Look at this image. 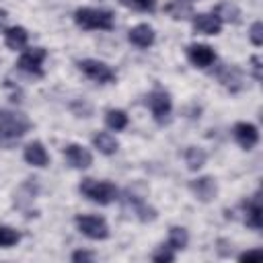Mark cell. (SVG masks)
Listing matches in <instances>:
<instances>
[{
  "label": "cell",
  "mask_w": 263,
  "mask_h": 263,
  "mask_svg": "<svg viewBox=\"0 0 263 263\" xmlns=\"http://www.w3.org/2000/svg\"><path fill=\"white\" fill-rule=\"evenodd\" d=\"M216 78L230 92H238L242 88V70L238 66H234V64H222V66H218L216 68Z\"/></svg>",
  "instance_id": "ba28073f"
},
{
  "label": "cell",
  "mask_w": 263,
  "mask_h": 263,
  "mask_svg": "<svg viewBox=\"0 0 263 263\" xmlns=\"http://www.w3.org/2000/svg\"><path fill=\"white\" fill-rule=\"evenodd\" d=\"M31 127V121L25 113L0 109V146H12L21 140Z\"/></svg>",
  "instance_id": "6da1fadb"
},
{
  "label": "cell",
  "mask_w": 263,
  "mask_h": 263,
  "mask_svg": "<svg viewBox=\"0 0 263 263\" xmlns=\"http://www.w3.org/2000/svg\"><path fill=\"white\" fill-rule=\"evenodd\" d=\"M64 156H66V162L74 168H88L92 164V154L80 144H68L64 148Z\"/></svg>",
  "instance_id": "4fadbf2b"
},
{
  "label": "cell",
  "mask_w": 263,
  "mask_h": 263,
  "mask_svg": "<svg viewBox=\"0 0 263 263\" xmlns=\"http://www.w3.org/2000/svg\"><path fill=\"white\" fill-rule=\"evenodd\" d=\"M146 105L150 107L152 111V117L156 123H166L171 119V111H173V103H171V97L166 90L162 88H154L148 97H146Z\"/></svg>",
  "instance_id": "277c9868"
},
{
  "label": "cell",
  "mask_w": 263,
  "mask_h": 263,
  "mask_svg": "<svg viewBox=\"0 0 263 263\" xmlns=\"http://www.w3.org/2000/svg\"><path fill=\"white\" fill-rule=\"evenodd\" d=\"M74 23L84 31H111L115 25V16L105 8H78L74 12Z\"/></svg>",
  "instance_id": "7a4b0ae2"
},
{
  "label": "cell",
  "mask_w": 263,
  "mask_h": 263,
  "mask_svg": "<svg viewBox=\"0 0 263 263\" xmlns=\"http://www.w3.org/2000/svg\"><path fill=\"white\" fill-rule=\"evenodd\" d=\"M187 242H189V234H187V230L183 228V226H171V230H168V247L173 249V251H183L185 247H187Z\"/></svg>",
  "instance_id": "7402d4cb"
},
{
  "label": "cell",
  "mask_w": 263,
  "mask_h": 263,
  "mask_svg": "<svg viewBox=\"0 0 263 263\" xmlns=\"http://www.w3.org/2000/svg\"><path fill=\"white\" fill-rule=\"evenodd\" d=\"M205 158H208V154H205L201 148H197V146H187V150H185V164H187L189 171L201 168V166L205 164Z\"/></svg>",
  "instance_id": "44dd1931"
},
{
  "label": "cell",
  "mask_w": 263,
  "mask_h": 263,
  "mask_svg": "<svg viewBox=\"0 0 263 263\" xmlns=\"http://www.w3.org/2000/svg\"><path fill=\"white\" fill-rule=\"evenodd\" d=\"M212 12H214L222 23H238V16H240L238 6H236V4H232V2H228V0L220 2Z\"/></svg>",
  "instance_id": "ffe728a7"
},
{
  "label": "cell",
  "mask_w": 263,
  "mask_h": 263,
  "mask_svg": "<svg viewBox=\"0 0 263 263\" xmlns=\"http://www.w3.org/2000/svg\"><path fill=\"white\" fill-rule=\"evenodd\" d=\"M125 203L132 208V212L136 214V218L140 220V222H150V220H154L156 218V210L154 208H150L142 197H136V195H125Z\"/></svg>",
  "instance_id": "e0dca14e"
},
{
  "label": "cell",
  "mask_w": 263,
  "mask_h": 263,
  "mask_svg": "<svg viewBox=\"0 0 263 263\" xmlns=\"http://www.w3.org/2000/svg\"><path fill=\"white\" fill-rule=\"evenodd\" d=\"M105 123L107 127L115 129V132H121L127 127V113L121 111V109H109L107 115H105Z\"/></svg>",
  "instance_id": "603a6c76"
},
{
  "label": "cell",
  "mask_w": 263,
  "mask_h": 263,
  "mask_svg": "<svg viewBox=\"0 0 263 263\" xmlns=\"http://www.w3.org/2000/svg\"><path fill=\"white\" fill-rule=\"evenodd\" d=\"M164 10L173 16V18H189V16H193V12H191V4L189 2H183V0H171L166 6H164Z\"/></svg>",
  "instance_id": "cb8c5ba5"
},
{
  "label": "cell",
  "mask_w": 263,
  "mask_h": 263,
  "mask_svg": "<svg viewBox=\"0 0 263 263\" xmlns=\"http://www.w3.org/2000/svg\"><path fill=\"white\" fill-rule=\"evenodd\" d=\"M6 18H8V12L4 8H0V29L6 25Z\"/></svg>",
  "instance_id": "1f68e13d"
},
{
  "label": "cell",
  "mask_w": 263,
  "mask_h": 263,
  "mask_svg": "<svg viewBox=\"0 0 263 263\" xmlns=\"http://www.w3.org/2000/svg\"><path fill=\"white\" fill-rule=\"evenodd\" d=\"M232 132H234V140L238 142V146L242 150H253L257 146V142H259V132H257V127L253 123L238 121Z\"/></svg>",
  "instance_id": "8fae6325"
},
{
  "label": "cell",
  "mask_w": 263,
  "mask_h": 263,
  "mask_svg": "<svg viewBox=\"0 0 263 263\" xmlns=\"http://www.w3.org/2000/svg\"><path fill=\"white\" fill-rule=\"evenodd\" d=\"M251 64H253V78L257 80V82H261V60H259V55H253L251 58Z\"/></svg>",
  "instance_id": "4dcf8cb0"
},
{
  "label": "cell",
  "mask_w": 263,
  "mask_h": 263,
  "mask_svg": "<svg viewBox=\"0 0 263 263\" xmlns=\"http://www.w3.org/2000/svg\"><path fill=\"white\" fill-rule=\"evenodd\" d=\"M189 189H191V193H193L199 201H203V203L214 201L216 195H218V183H216V179L210 177V175H203V177L193 179V181L189 183Z\"/></svg>",
  "instance_id": "9c48e42d"
},
{
  "label": "cell",
  "mask_w": 263,
  "mask_h": 263,
  "mask_svg": "<svg viewBox=\"0 0 263 263\" xmlns=\"http://www.w3.org/2000/svg\"><path fill=\"white\" fill-rule=\"evenodd\" d=\"M242 210H245V224L259 230L263 228V205H261V197L259 193L255 197H251L249 201L242 203Z\"/></svg>",
  "instance_id": "5bb4252c"
},
{
  "label": "cell",
  "mask_w": 263,
  "mask_h": 263,
  "mask_svg": "<svg viewBox=\"0 0 263 263\" xmlns=\"http://www.w3.org/2000/svg\"><path fill=\"white\" fill-rule=\"evenodd\" d=\"M127 39L136 47H150L154 43V29L150 25H146V23H140V25H136V27L129 29Z\"/></svg>",
  "instance_id": "9a60e30c"
},
{
  "label": "cell",
  "mask_w": 263,
  "mask_h": 263,
  "mask_svg": "<svg viewBox=\"0 0 263 263\" xmlns=\"http://www.w3.org/2000/svg\"><path fill=\"white\" fill-rule=\"evenodd\" d=\"M123 6L136 8V10H154L156 0H119Z\"/></svg>",
  "instance_id": "4316f807"
},
{
  "label": "cell",
  "mask_w": 263,
  "mask_h": 263,
  "mask_svg": "<svg viewBox=\"0 0 263 263\" xmlns=\"http://www.w3.org/2000/svg\"><path fill=\"white\" fill-rule=\"evenodd\" d=\"M45 58H47V51L43 47H33V49H27L18 58L16 66H18V70H23V72H27L31 76H43V68L41 66H43Z\"/></svg>",
  "instance_id": "52a82bcc"
},
{
  "label": "cell",
  "mask_w": 263,
  "mask_h": 263,
  "mask_svg": "<svg viewBox=\"0 0 263 263\" xmlns=\"http://www.w3.org/2000/svg\"><path fill=\"white\" fill-rule=\"evenodd\" d=\"M183 2H189V4H191V2H195V0H183Z\"/></svg>",
  "instance_id": "d6a6232c"
},
{
  "label": "cell",
  "mask_w": 263,
  "mask_h": 263,
  "mask_svg": "<svg viewBox=\"0 0 263 263\" xmlns=\"http://www.w3.org/2000/svg\"><path fill=\"white\" fill-rule=\"evenodd\" d=\"M18 240H21V234H18L14 228L0 226V247L8 249V247H14Z\"/></svg>",
  "instance_id": "d4e9b609"
},
{
  "label": "cell",
  "mask_w": 263,
  "mask_h": 263,
  "mask_svg": "<svg viewBox=\"0 0 263 263\" xmlns=\"http://www.w3.org/2000/svg\"><path fill=\"white\" fill-rule=\"evenodd\" d=\"M4 41H6V47L10 49H25L27 47V41H29V33L25 27H8L6 33H4Z\"/></svg>",
  "instance_id": "ac0fdd59"
},
{
  "label": "cell",
  "mask_w": 263,
  "mask_h": 263,
  "mask_svg": "<svg viewBox=\"0 0 263 263\" xmlns=\"http://www.w3.org/2000/svg\"><path fill=\"white\" fill-rule=\"evenodd\" d=\"M92 146H95L101 154L111 156V154H115V152H117L119 142H117V140H115V136H111L109 132H99V134H95V136H92Z\"/></svg>",
  "instance_id": "d6986e66"
},
{
  "label": "cell",
  "mask_w": 263,
  "mask_h": 263,
  "mask_svg": "<svg viewBox=\"0 0 263 263\" xmlns=\"http://www.w3.org/2000/svg\"><path fill=\"white\" fill-rule=\"evenodd\" d=\"M78 68H80V72L84 74V76H88L90 80H95V82H101V84H111V82H115L117 80V76H115V72L111 70V66H107L105 62H101V60H80L78 62Z\"/></svg>",
  "instance_id": "5b68a950"
},
{
  "label": "cell",
  "mask_w": 263,
  "mask_h": 263,
  "mask_svg": "<svg viewBox=\"0 0 263 263\" xmlns=\"http://www.w3.org/2000/svg\"><path fill=\"white\" fill-rule=\"evenodd\" d=\"M78 191L88 197L95 203L107 205L111 201L117 199V187L109 181H97V179H82V183L78 185Z\"/></svg>",
  "instance_id": "3957f363"
},
{
  "label": "cell",
  "mask_w": 263,
  "mask_h": 263,
  "mask_svg": "<svg viewBox=\"0 0 263 263\" xmlns=\"http://www.w3.org/2000/svg\"><path fill=\"white\" fill-rule=\"evenodd\" d=\"M193 31L201 35H218L222 31V21L214 12L193 14Z\"/></svg>",
  "instance_id": "7c38bea8"
},
{
  "label": "cell",
  "mask_w": 263,
  "mask_h": 263,
  "mask_svg": "<svg viewBox=\"0 0 263 263\" xmlns=\"http://www.w3.org/2000/svg\"><path fill=\"white\" fill-rule=\"evenodd\" d=\"M249 37H251V41H253V45H263V23L261 21H257V23H253L251 25V31H249Z\"/></svg>",
  "instance_id": "83f0119b"
},
{
  "label": "cell",
  "mask_w": 263,
  "mask_h": 263,
  "mask_svg": "<svg viewBox=\"0 0 263 263\" xmlns=\"http://www.w3.org/2000/svg\"><path fill=\"white\" fill-rule=\"evenodd\" d=\"M152 261L154 263H171L175 261V251L168 245H160L154 253H152Z\"/></svg>",
  "instance_id": "484cf974"
},
{
  "label": "cell",
  "mask_w": 263,
  "mask_h": 263,
  "mask_svg": "<svg viewBox=\"0 0 263 263\" xmlns=\"http://www.w3.org/2000/svg\"><path fill=\"white\" fill-rule=\"evenodd\" d=\"M72 261L74 263H90V261H95V253H90V251H74L72 253Z\"/></svg>",
  "instance_id": "f1b7e54d"
},
{
  "label": "cell",
  "mask_w": 263,
  "mask_h": 263,
  "mask_svg": "<svg viewBox=\"0 0 263 263\" xmlns=\"http://www.w3.org/2000/svg\"><path fill=\"white\" fill-rule=\"evenodd\" d=\"M74 222H76V228L92 240H105L109 236V224L101 216H76Z\"/></svg>",
  "instance_id": "8992f818"
},
{
  "label": "cell",
  "mask_w": 263,
  "mask_h": 263,
  "mask_svg": "<svg viewBox=\"0 0 263 263\" xmlns=\"http://www.w3.org/2000/svg\"><path fill=\"white\" fill-rule=\"evenodd\" d=\"M187 60L195 68H210L216 62V51L205 43H191L187 45Z\"/></svg>",
  "instance_id": "30bf717a"
},
{
  "label": "cell",
  "mask_w": 263,
  "mask_h": 263,
  "mask_svg": "<svg viewBox=\"0 0 263 263\" xmlns=\"http://www.w3.org/2000/svg\"><path fill=\"white\" fill-rule=\"evenodd\" d=\"M23 156H25V160H27L29 164L39 166V168H43V166L49 164V154H47V150L43 148L41 142H31V144H27Z\"/></svg>",
  "instance_id": "2e32d148"
},
{
  "label": "cell",
  "mask_w": 263,
  "mask_h": 263,
  "mask_svg": "<svg viewBox=\"0 0 263 263\" xmlns=\"http://www.w3.org/2000/svg\"><path fill=\"white\" fill-rule=\"evenodd\" d=\"M263 257V251L261 249H255V251H245L238 255V261H253V259H261Z\"/></svg>",
  "instance_id": "f546056e"
}]
</instances>
